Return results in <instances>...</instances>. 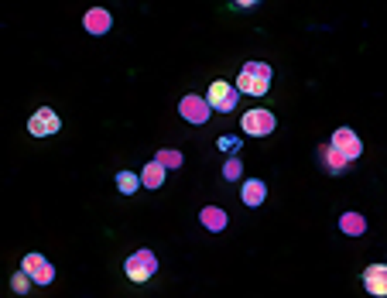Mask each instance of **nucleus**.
Returning a JSON list of instances; mask_svg holds the SVG:
<instances>
[{
    "label": "nucleus",
    "instance_id": "obj_1",
    "mask_svg": "<svg viewBox=\"0 0 387 298\" xmlns=\"http://www.w3.org/2000/svg\"><path fill=\"white\" fill-rule=\"evenodd\" d=\"M236 89H240L243 96H264V93L271 89V65H264V62H247V65L240 69V76H236Z\"/></svg>",
    "mask_w": 387,
    "mask_h": 298
},
{
    "label": "nucleus",
    "instance_id": "obj_2",
    "mask_svg": "<svg viewBox=\"0 0 387 298\" xmlns=\"http://www.w3.org/2000/svg\"><path fill=\"white\" fill-rule=\"evenodd\" d=\"M243 134L250 137H267L274 134V127H278V120H274V113L271 110H250V113H243Z\"/></svg>",
    "mask_w": 387,
    "mask_h": 298
},
{
    "label": "nucleus",
    "instance_id": "obj_3",
    "mask_svg": "<svg viewBox=\"0 0 387 298\" xmlns=\"http://www.w3.org/2000/svg\"><path fill=\"white\" fill-rule=\"evenodd\" d=\"M58 113H55L52 107H42L31 113V120H27V131H31V137H52L58 134Z\"/></svg>",
    "mask_w": 387,
    "mask_h": 298
},
{
    "label": "nucleus",
    "instance_id": "obj_4",
    "mask_svg": "<svg viewBox=\"0 0 387 298\" xmlns=\"http://www.w3.org/2000/svg\"><path fill=\"white\" fill-rule=\"evenodd\" d=\"M158 271V261H155V254L151 250H137V254H130L127 257V278L130 281H148L151 274Z\"/></svg>",
    "mask_w": 387,
    "mask_h": 298
},
{
    "label": "nucleus",
    "instance_id": "obj_5",
    "mask_svg": "<svg viewBox=\"0 0 387 298\" xmlns=\"http://www.w3.org/2000/svg\"><path fill=\"white\" fill-rule=\"evenodd\" d=\"M236 100H240V96H236V89H233L230 82H212V86H209V96H206V103H209V110H220V113H230L233 107H236Z\"/></svg>",
    "mask_w": 387,
    "mask_h": 298
},
{
    "label": "nucleus",
    "instance_id": "obj_6",
    "mask_svg": "<svg viewBox=\"0 0 387 298\" xmlns=\"http://www.w3.org/2000/svg\"><path fill=\"white\" fill-rule=\"evenodd\" d=\"M21 268L31 274V281H34V285H52V281H55V268L45 261V257H42V254H27Z\"/></svg>",
    "mask_w": 387,
    "mask_h": 298
},
{
    "label": "nucleus",
    "instance_id": "obj_7",
    "mask_svg": "<svg viewBox=\"0 0 387 298\" xmlns=\"http://www.w3.org/2000/svg\"><path fill=\"white\" fill-rule=\"evenodd\" d=\"M329 144H333V148L339 151V155H343V158H346V162H350V158H360V151H363L360 137L353 134L350 127H339V131L333 134V141H329Z\"/></svg>",
    "mask_w": 387,
    "mask_h": 298
},
{
    "label": "nucleus",
    "instance_id": "obj_8",
    "mask_svg": "<svg viewBox=\"0 0 387 298\" xmlns=\"http://www.w3.org/2000/svg\"><path fill=\"white\" fill-rule=\"evenodd\" d=\"M179 113L189 120V124H206L209 120V103L203 100V96H182V103H179Z\"/></svg>",
    "mask_w": 387,
    "mask_h": 298
},
{
    "label": "nucleus",
    "instance_id": "obj_9",
    "mask_svg": "<svg viewBox=\"0 0 387 298\" xmlns=\"http://www.w3.org/2000/svg\"><path fill=\"white\" fill-rule=\"evenodd\" d=\"M363 285H367V292L377 298L387 295V268L384 264H370L367 271H363Z\"/></svg>",
    "mask_w": 387,
    "mask_h": 298
},
{
    "label": "nucleus",
    "instance_id": "obj_10",
    "mask_svg": "<svg viewBox=\"0 0 387 298\" xmlns=\"http://www.w3.org/2000/svg\"><path fill=\"white\" fill-rule=\"evenodd\" d=\"M110 25H113V14H110V11H103V7H93V11L82 18V27H86L89 34H106V31H110Z\"/></svg>",
    "mask_w": 387,
    "mask_h": 298
},
{
    "label": "nucleus",
    "instance_id": "obj_11",
    "mask_svg": "<svg viewBox=\"0 0 387 298\" xmlns=\"http://www.w3.org/2000/svg\"><path fill=\"white\" fill-rule=\"evenodd\" d=\"M264 195H267V186H264L260 179H247V182H243V189H240V199H243L250 209L264 202Z\"/></svg>",
    "mask_w": 387,
    "mask_h": 298
},
{
    "label": "nucleus",
    "instance_id": "obj_12",
    "mask_svg": "<svg viewBox=\"0 0 387 298\" xmlns=\"http://www.w3.org/2000/svg\"><path fill=\"white\" fill-rule=\"evenodd\" d=\"M199 219H203V226L212 230V233H223V230H227V223H230V216H227L220 206H206V209L199 213Z\"/></svg>",
    "mask_w": 387,
    "mask_h": 298
},
{
    "label": "nucleus",
    "instance_id": "obj_13",
    "mask_svg": "<svg viewBox=\"0 0 387 298\" xmlns=\"http://www.w3.org/2000/svg\"><path fill=\"white\" fill-rule=\"evenodd\" d=\"M165 171H168L165 164L151 162V164H148V168H144V171H141V186H148V189H158V186L165 182Z\"/></svg>",
    "mask_w": 387,
    "mask_h": 298
},
{
    "label": "nucleus",
    "instance_id": "obj_14",
    "mask_svg": "<svg viewBox=\"0 0 387 298\" xmlns=\"http://www.w3.org/2000/svg\"><path fill=\"white\" fill-rule=\"evenodd\" d=\"M339 230L346 233V237H360L363 230H367V219L360 213H346V216L339 219Z\"/></svg>",
    "mask_w": 387,
    "mask_h": 298
},
{
    "label": "nucleus",
    "instance_id": "obj_15",
    "mask_svg": "<svg viewBox=\"0 0 387 298\" xmlns=\"http://www.w3.org/2000/svg\"><path fill=\"white\" fill-rule=\"evenodd\" d=\"M322 164H326L329 171H343V168H346V158L336 151L333 144H326V148H322Z\"/></svg>",
    "mask_w": 387,
    "mask_h": 298
},
{
    "label": "nucleus",
    "instance_id": "obj_16",
    "mask_svg": "<svg viewBox=\"0 0 387 298\" xmlns=\"http://www.w3.org/2000/svg\"><path fill=\"white\" fill-rule=\"evenodd\" d=\"M117 189L124 192V195H134V192L141 189V175H134V171H120V175H117Z\"/></svg>",
    "mask_w": 387,
    "mask_h": 298
},
{
    "label": "nucleus",
    "instance_id": "obj_17",
    "mask_svg": "<svg viewBox=\"0 0 387 298\" xmlns=\"http://www.w3.org/2000/svg\"><path fill=\"white\" fill-rule=\"evenodd\" d=\"M31 285H34V281H31V274H27L25 268H21V271L11 278V288H14L18 295H27V292H31Z\"/></svg>",
    "mask_w": 387,
    "mask_h": 298
},
{
    "label": "nucleus",
    "instance_id": "obj_18",
    "mask_svg": "<svg viewBox=\"0 0 387 298\" xmlns=\"http://www.w3.org/2000/svg\"><path fill=\"white\" fill-rule=\"evenodd\" d=\"M158 164H165V168H179L182 164V155L179 151H172V148H165V151H158Z\"/></svg>",
    "mask_w": 387,
    "mask_h": 298
},
{
    "label": "nucleus",
    "instance_id": "obj_19",
    "mask_svg": "<svg viewBox=\"0 0 387 298\" xmlns=\"http://www.w3.org/2000/svg\"><path fill=\"white\" fill-rule=\"evenodd\" d=\"M240 171H243L240 158H230V162L223 164V179H240Z\"/></svg>",
    "mask_w": 387,
    "mask_h": 298
},
{
    "label": "nucleus",
    "instance_id": "obj_20",
    "mask_svg": "<svg viewBox=\"0 0 387 298\" xmlns=\"http://www.w3.org/2000/svg\"><path fill=\"white\" fill-rule=\"evenodd\" d=\"M216 144H220V151H223V148H227V151H236V148H240V141H236V137H220Z\"/></svg>",
    "mask_w": 387,
    "mask_h": 298
}]
</instances>
